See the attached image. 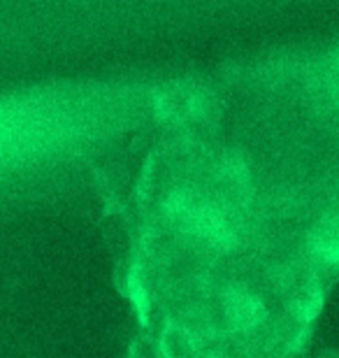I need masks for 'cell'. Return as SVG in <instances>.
Returning <instances> with one entry per match:
<instances>
[{
    "instance_id": "6da1fadb",
    "label": "cell",
    "mask_w": 339,
    "mask_h": 358,
    "mask_svg": "<svg viewBox=\"0 0 339 358\" xmlns=\"http://www.w3.org/2000/svg\"><path fill=\"white\" fill-rule=\"evenodd\" d=\"M165 214L179 233L198 238L212 247L228 249L237 240V226L230 219L228 207L191 186L175 189L165 198Z\"/></svg>"
},
{
    "instance_id": "7a4b0ae2",
    "label": "cell",
    "mask_w": 339,
    "mask_h": 358,
    "mask_svg": "<svg viewBox=\"0 0 339 358\" xmlns=\"http://www.w3.org/2000/svg\"><path fill=\"white\" fill-rule=\"evenodd\" d=\"M219 312L223 328L233 335H256L270 321L263 300L242 286H233L221 293Z\"/></svg>"
},
{
    "instance_id": "3957f363",
    "label": "cell",
    "mask_w": 339,
    "mask_h": 358,
    "mask_svg": "<svg viewBox=\"0 0 339 358\" xmlns=\"http://www.w3.org/2000/svg\"><path fill=\"white\" fill-rule=\"evenodd\" d=\"M214 193L228 210H242L251 200V175L240 156H223L214 173Z\"/></svg>"
},
{
    "instance_id": "277c9868",
    "label": "cell",
    "mask_w": 339,
    "mask_h": 358,
    "mask_svg": "<svg viewBox=\"0 0 339 358\" xmlns=\"http://www.w3.org/2000/svg\"><path fill=\"white\" fill-rule=\"evenodd\" d=\"M207 100V91L203 89L191 87V84H172V87H165L163 93H158L156 112L170 124H184L205 114Z\"/></svg>"
},
{
    "instance_id": "5b68a950",
    "label": "cell",
    "mask_w": 339,
    "mask_h": 358,
    "mask_svg": "<svg viewBox=\"0 0 339 358\" xmlns=\"http://www.w3.org/2000/svg\"><path fill=\"white\" fill-rule=\"evenodd\" d=\"M307 249L316 263L326 268H339V214L321 219L309 231Z\"/></svg>"
},
{
    "instance_id": "8992f818",
    "label": "cell",
    "mask_w": 339,
    "mask_h": 358,
    "mask_svg": "<svg viewBox=\"0 0 339 358\" xmlns=\"http://www.w3.org/2000/svg\"><path fill=\"white\" fill-rule=\"evenodd\" d=\"M163 358H203V338L184 324H170L161 335Z\"/></svg>"
},
{
    "instance_id": "52a82bcc",
    "label": "cell",
    "mask_w": 339,
    "mask_h": 358,
    "mask_svg": "<svg viewBox=\"0 0 339 358\" xmlns=\"http://www.w3.org/2000/svg\"><path fill=\"white\" fill-rule=\"evenodd\" d=\"M321 300H323V293L321 289L316 286V282H307L298 286L293 291V298H291V314L298 321H312L316 317V312L321 310Z\"/></svg>"
},
{
    "instance_id": "ba28073f",
    "label": "cell",
    "mask_w": 339,
    "mask_h": 358,
    "mask_svg": "<svg viewBox=\"0 0 339 358\" xmlns=\"http://www.w3.org/2000/svg\"><path fill=\"white\" fill-rule=\"evenodd\" d=\"M131 358H163V352L149 338H137L131 345Z\"/></svg>"
},
{
    "instance_id": "9c48e42d",
    "label": "cell",
    "mask_w": 339,
    "mask_h": 358,
    "mask_svg": "<svg viewBox=\"0 0 339 358\" xmlns=\"http://www.w3.org/2000/svg\"><path fill=\"white\" fill-rule=\"evenodd\" d=\"M316 358H339V354L337 352H323V354H319Z\"/></svg>"
}]
</instances>
